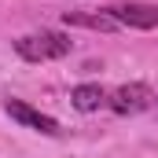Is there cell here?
I'll return each instance as SVG.
<instances>
[{
    "label": "cell",
    "mask_w": 158,
    "mask_h": 158,
    "mask_svg": "<svg viewBox=\"0 0 158 158\" xmlns=\"http://www.w3.org/2000/svg\"><path fill=\"white\" fill-rule=\"evenodd\" d=\"M70 37L63 33H52V30H40V33H30V37L15 40V52L26 59V63H48V59H63L70 55Z\"/></svg>",
    "instance_id": "obj_1"
},
{
    "label": "cell",
    "mask_w": 158,
    "mask_h": 158,
    "mask_svg": "<svg viewBox=\"0 0 158 158\" xmlns=\"http://www.w3.org/2000/svg\"><path fill=\"white\" fill-rule=\"evenodd\" d=\"M151 103H155V96H151V88L140 85V81L121 85L118 92L110 96V110H114V114H140V110H147Z\"/></svg>",
    "instance_id": "obj_2"
},
{
    "label": "cell",
    "mask_w": 158,
    "mask_h": 158,
    "mask_svg": "<svg viewBox=\"0 0 158 158\" xmlns=\"http://www.w3.org/2000/svg\"><path fill=\"white\" fill-rule=\"evenodd\" d=\"M118 26H132V30H158V7L155 4H114L107 7Z\"/></svg>",
    "instance_id": "obj_3"
},
{
    "label": "cell",
    "mask_w": 158,
    "mask_h": 158,
    "mask_svg": "<svg viewBox=\"0 0 158 158\" xmlns=\"http://www.w3.org/2000/svg\"><path fill=\"white\" fill-rule=\"evenodd\" d=\"M4 110H7L15 121H22L26 129H37V132H44V136H55V132H59V121H55V118H48V114L33 110V107H30V103H22V99H7V103H4Z\"/></svg>",
    "instance_id": "obj_4"
},
{
    "label": "cell",
    "mask_w": 158,
    "mask_h": 158,
    "mask_svg": "<svg viewBox=\"0 0 158 158\" xmlns=\"http://www.w3.org/2000/svg\"><path fill=\"white\" fill-rule=\"evenodd\" d=\"M63 22L66 26H81V30H103V33L118 30V19L110 11H66Z\"/></svg>",
    "instance_id": "obj_5"
},
{
    "label": "cell",
    "mask_w": 158,
    "mask_h": 158,
    "mask_svg": "<svg viewBox=\"0 0 158 158\" xmlns=\"http://www.w3.org/2000/svg\"><path fill=\"white\" fill-rule=\"evenodd\" d=\"M107 96H103V88L99 85H77L74 92H70V103L77 107L81 114H92V110H99V103H103Z\"/></svg>",
    "instance_id": "obj_6"
}]
</instances>
